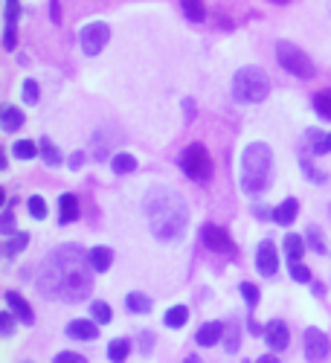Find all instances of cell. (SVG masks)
<instances>
[{
    "label": "cell",
    "instance_id": "4316f807",
    "mask_svg": "<svg viewBox=\"0 0 331 363\" xmlns=\"http://www.w3.org/2000/svg\"><path fill=\"white\" fill-rule=\"evenodd\" d=\"M180 6H184V15H186L192 23H201V21L206 18L203 0H180Z\"/></svg>",
    "mask_w": 331,
    "mask_h": 363
},
{
    "label": "cell",
    "instance_id": "e0dca14e",
    "mask_svg": "<svg viewBox=\"0 0 331 363\" xmlns=\"http://www.w3.org/2000/svg\"><path fill=\"white\" fill-rule=\"evenodd\" d=\"M58 209H62V213H58V221L62 224H70V221H76L79 218V198L73 195V192H64L62 198H58Z\"/></svg>",
    "mask_w": 331,
    "mask_h": 363
},
{
    "label": "cell",
    "instance_id": "d6986e66",
    "mask_svg": "<svg viewBox=\"0 0 331 363\" xmlns=\"http://www.w3.org/2000/svg\"><path fill=\"white\" fill-rule=\"evenodd\" d=\"M90 264H94L96 274H108L111 264H113V250L111 247H90Z\"/></svg>",
    "mask_w": 331,
    "mask_h": 363
},
{
    "label": "cell",
    "instance_id": "cb8c5ba5",
    "mask_svg": "<svg viewBox=\"0 0 331 363\" xmlns=\"http://www.w3.org/2000/svg\"><path fill=\"white\" fill-rule=\"evenodd\" d=\"M41 157H44V163H47V166H52V169L64 166L62 151H58V148L52 145V140H47V137H41Z\"/></svg>",
    "mask_w": 331,
    "mask_h": 363
},
{
    "label": "cell",
    "instance_id": "5b68a950",
    "mask_svg": "<svg viewBox=\"0 0 331 363\" xmlns=\"http://www.w3.org/2000/svg\"><path fill=\"white\" fill-rule=\"evenodd\" d=\"M276 62H279L282 70H288L296 79H314L317 76L314 62L296 44H291V41H279L276 44Z\"/></svg>",
    "mask_w": 331,
    "mask_h": 363
},
{
    "label": "cell",
    "instance_id": "ab89813d",
    "mask_svg": "<svg viewBox=\"0 0 331 363\" xmlns=\"http://www.w3.org/2000/svg\"><path fill=\"white\" fill-rule=\"evenodd\" d=\"M6 26H15L18 23V18H21V4L18 0H6Z\"/></svg>",
    "mask_w": 331,
    "mask_h": 363
},
{
    "label": "cell",
    "instance_id": "30bf717a",
    "mask_svg": "<svg viewBox=\"0 0 331 363\" xmlns=\"http://www.w3.org/2000/svg\"><path fill=\"white\" fill-rule=\"evenodd\" d=\"M201 238H203V245H206L209 250H215V253H235L232 235H230L224 227H218V224H203Z\"/></svg>",
    "mask_w": 331,
    "mask_h": 363
},
{
    "label": "cell",
    "instance_id": "6da1fadb",
    "mask_svg": "<svg viewBox=\"0 0 331 363\" xmlns=\"http://www.w3.org/2000/svg\"><path fill=\"white\" fill-rule=\"evenodd\" d=\"M94 264H90V250L82 245H62L50 250L38 267V294L47 299L62 302H84L94 294Z\"/></svg>",
    "mask_w": 331,
    "mask_h": 363
},
{
    "label": "cell",
    "instance_id": "f6af8a7d",
    "mask_svg": "<svg viewBox=\"0 0 331 363\" xmlns=\"http://www.w3.org/2000/svg\"><path fill=\"white\" fill-rule=\"evenodd\" d=\"M73 172H79L82 166H84V151H73V155H70V163H67Z\"/></svg>",
    "mask_w": 331,
    "mask_h": 363
},
{
    "label": "cell",
    "instance_id": "b9f144b4",
    "mask_svg": "<svg viewBox=\"0 0 331 363\" xmlns=\"http://www.w3.org/2000/svg\"><path fill=\"white\" fill-rule=\"evenodd\" d=\"M152 349H155V335H152V331H142V335H140V352L152 354Z\"/></svg>",
    "mask_w": 331,
    "mask_h": 363
},
{
    "label": "cell",
    "instance_id": "7dc6e473",
    "mask_svg": "<svg viewBox=\"0 0 331 363\" xmlns=\"http://www.w3.org/2000/svg\"><path fill=\"white\" fill-rule=\"evenodd\" d=\"M253 363H279V357H276V354H262V357H256Z\"/></svg>",
    "mask_w": 331,
    "mask_h": 363
},
{
    "label": "cell",
    "instance_id": "3957f363",
    "mask_svg": "<svg viewBox=\"0 0 331 363\" xmlns=\"http://www.w3.org/2000/svg\"><path fill=\"white\" fill-rule=\"evenodd\" d=\"M270 177H274V151L267 143H250L242 155V174H238V184L247 195H259L270 186Z\"/></svg>",
    "mask_w": 331,
    "mask_h": 363
},
{
    "label": "cell",
    "instance_id": "d4e9b609",
    "mask_svg": "<svg viewBox=\"0 0 331 363\" xmlns=\"http://www.w3.org/2000/svg\"><path fill=\"white\" fill-rule=\"evenodd\" d=\"M137 166H140L137 157H134V155H125V151H123V155H113V157H111V169H113L116 174H131Z\"/></svg>",
    "mask_w": 331,
    "mask_h": 363
},
{
    "label": "cell",
    "instance_id": "5bb4252c",
    "mask_svg": "<svg viewBox=\"0 0 331 363\" xmlns=\"http://www.w3.org/2000/svg\"><path fill=\"white\" fill-rule=\"evenodd\" d=\"M224 323H218V320H213V323H203L201 328H198V335H195V343L198 346H203V349H209V346H215L221 337H224Z\"/></svg>",
    "mask_w": 331,
    "mask_h": 363
},
{
    "label": "cell",
    "instance_id": "e575fe53",
    "mask_svg": "<svg viewBox=\"0 0 331 363\" xmlns=\"http://www.w3.org/2000/svg\"><path fill=\"white\" fill-rule=\"evenodd\" d=\"M299 166H303L305 177H308V180H314V184H325V180H328V174H325V172H317V169H314V163H311L308 157H303V163H299Z\"/></svg>",
    "mask_w": 331,
    "mask_h": 363
},
{
    "label": "cell",
    "instance_id": "44dd1931",
    "mask_svg": "<svg viewBox=\"0 0 331 363\" xmlns=\"http://www.w3.org/2000/svg\"><path fill=\"white\" fill-rule=\"evenodd\" d=\"M26 247H29V233H26V230H23V233H21V230H15V233L6 238L4 253H6V259H15V256H18V253H23Z\"/></svg>",
    "mask_w": 331,
    "mask_h": 363
},
{
    "label": "cell",
    "instance_id": "8fae6325",
    "mask_svg": "<svg viewBox=\"0 0 331 363\" xmlns=\"http://www.w3.org/2000/svg\"><path fill=\"white\" fill-rule=\"evenodd\" d=\"M264 340H267L270 349L282 352V349H288V343H291V331H288V325H285L282 320H270V323L264 325Z\"/></svg>",
    "mask_w": 331,
    "mask_h": 363
},
{
    "label": "cell",
    "instance_id": "2e32d148",
    "mask_svg": "<svg viewBox=\"0 0 331 363\" xmlns=\"http://www.w3.org/2000/svg\"><path fill=\"white\" fill-rule=\"evenodd\" d=\"M296 216H299V201H296V198H285V201L274 209V221H276L279 227H291V224L296 221Z\"/></svg>",
    "mask_w": 331,
    "mask_h": 363
},
{
    "label": "cell",
    "instance_id": "9a60e30c",
    "mask_svg": "<svg viewBox=\"0 0 331 363\" xmlns=\"http://www.w3.org/2000/svg\"><path fill=\"white\" fill-rule=\"evenodd\" d=\"M303 145L311 151V155H328V151H331V134H325L320 128H308Z\"/></svg>",
    "mask_w": 331,
    "mask_h": 363
},
{
    "label": "cell",
    "instance_id": "7c38bea8",
    "mask_svg": "<svg viewBox=\"0 0 331 363\" xmlns=\"http://www.w3.org/2000/svg\"><path fill=\"white\" fill-rule=\"evenodd\" d=\"M64 335L70 340H96L99 337V323L94 317L90 320H73V323H67Z\"/></svg>",
    "mask_w": 331,
    "mask_h": 363
},
{
    "label": "cell",
    "instance_id": "f907efd6",
    "mask_svg": "<svg viewBox=\"0 0 331 363\" xmlns=\"http://www.w3.org/2000/svg\"><path fill=\"white\" fill-rule=\"evenodd\" d=\"M52 21H58V0H52Z\"/></svg>",
    "mask_w": 331,
    "mask_h": 363
},
{
    "label": "cell",
    "instance_id": "ffe728a7",
    "mask_svg": "<svg viewBox=\"0 0 331 363\" xmlns=\"http://www.w3.org/2000/svg\"><path fill=\"white\" fill-rule=\"evenodd\" d=\"M282 247H285V256L291 262H299V259H303V253H305V247H308V241L303 235H296V233H288L285 241H282Z\"/></svg>",
    "mask_w": 331,
    "mask_h": 363
},
{
    "label": "cell",
    "instance_id": "db71d44e",
    "mask_svg": "<svg viewBox=\"0 0 331 363\" xmlns=\"http://www.w3.org/2000/svg\"><path fill=\"white\" fill-rule=\"evenodd\" d=\"M23 363H33V360H23Z\"/></svg>",
    "mask_w": 331,
    "mask_h": 363
},
{
    "label": "cell",
    "instance_id": "f5cc1de1",
    "mask_svg": "<svg viewBox=\"0 0 331 363\" xmlns=\"http://www.w3.org/2000/svg\"><path fill=\"white\" fill-rule=\"evenodd\" d=\"M328 218H331V203H328Z\"/></svg>",
    "mask_w": 331,
    "mask_h": 363
},
{
    "label": "cell",
    "instance_id": "8992f818",
    "mask_svg": "<svg viewBox=\"0 0 331 363\" xmlns=\"http://www.w3.org/2000/svg\"><path fill=\"white\" fill-rule=\"evenodd\" d=\"M180 169H184L186 177L198 180V184H203V180L213 177V157H209L206 145H201V143L186 145L184 155H180Z\"/></svg>",
    "mask_w": 331,
    "mask_h": 363
},
{
    "label": "cell",
    "instance_id": "83f0119b",
    "mask_svg": "<svg viewBox=\"0 0 331 363\" xmlns=\"http://www.w3.org/2000/svg\"><path fill=\"white\" fill-rule=\"evenodd\" d=\"M38 151H41V148H38L33 140H18V143L12 145V155H15L18 160H33Z\"/></svg>",
    "mask_w": 331,
    "mask_h": 363
},
{
    "label": "cell",
    "instance_id": "52a82bcc",
    "mask_svg": "<svg viewBox=\"0 0 331 363\" xmlns=\"http://www.w3.org/2000/svg\"><path fill=\"white\" fill-rule=\"evenodd\" d=\"M79 41H82L84 55H99L111 41V26L105 21H90L79 33Z\"/></svg>",
    "mask_w": 331,
    "mask_h": 363
},
{
    "label": "cell",
    "instance_id": "ee69618b",
    "mask_svg": "<svg viewBox=\"0 0 331 363\" xmlns=\"http://www.w3.org/2000/svg\"><path fill=\"white\" fill-rule=\"evenodd\" d=\"M18 47V41H15V26H6V33H4V50H15Z\"/></svg>",
    "mask_w": 331,
    "mask_h": 363
},
{
    "label": "cell",
    "instance_id": "836d02e7",
    "mask_svg": "<svg viewBox=\"0 0 331 363\" xmlns=\"http://www.w3.org/2000/svg\"><path fill=\"white\" fill-rule=\"evenodd\" d=\"M238 349H242V328L232 323L227 325V352H238Z\"/></svg>",
    "mask_w": 331,
    "mask_h": 363
},
{
    "label": "cell",
    "instance_id": "8d00e7d4",
    "mask_svg": "<svg viewBox=\"0 0 331 363\" xmlns=\"http://www.w3.org/2000/svg\"><path fill=\"white\" fill-rule=\"evenodd\" d=\"M94 143H96L94 157H96V160H108V145H111V140H105V131H96V134H94Z\"/></svg>",
    "mask_w": 331,
    "mask_h": 363
},
{
    "label": "cell",
    "instance_id": "7a4b0ae2",
    "mask_svg": "<svg viewBox=\"0 0 331 363\" xmlns=\"http://www.w3.org/2000/svg\"><path fill=\"white\" fill-rule=\"evenodd\" d=\"M142 213L152 227V235L157 241H180L189 224V206L186 198L172 186H152L142 198Z\"/></svg>",
    "mask_w": 331,
    "mask_h": 363
},
{
    "label": "cell",
    "instance_id": "bcb514c9",
    "mask_svg": "<svg viewBox=\"0 0 331 363\" xmlns=\"http://www.w3.org/2000/svg\"><path fill=\"white\" fill-rule=\"evenodd\" d=\"M267 209H270V206H262V203H259V206H253V216L262 218V221H264V218H274V213H267Z\"/></svg>",
    "mask_w": 331,
    "mask_h": 363
},
{
    "label": "cell",
    "instance_id": "4dcf8cb0",
    "mask_svg": "<svg viewBox=\"0 0 331 363\" xmlns=\"http://www.w3.org/2000/svg\"><path fill=\"white\" fill-rule=\"evenodd\" d=\"M26 206H29V216H33L35 221H44L47 218V201L41 195H33V198L26 201Z\"/></svg>",
    "mask_w": 331,
    "mask_h": 363
},
{
    "label": "cell",
    "instance_id": "d590c367",
    "mask_svg": "<svg viewBox=\"0 0 331 363\" xmlns=\"http://www.w3.org/2000/svg\"><path fill=\"white\" fill-rule=\"evenodd\" d=\"M242 296H245V302H247L250 308H256L259 299H262V291H259L253 282H245V285H242Z\"/></svg>",
    "mask_w": 331,
    "mask_h": 363
},
{
    "label": "cell",
    "instance_id": "f1b7e54d",
    "mask_svg": "<svg viewBox=\"0 0 331 363\" xmlns=\"http://www.w3.org/2000/svg\"><path fill=\"white\" fill-rule=\"evenodd\" d=\"M90 317H94L99 325H108L111 323V306H108V302H102V299H94V302H90Z\"/></svg>",
    "mask_w": 331,
    "mask_h": 363
},
{
    "label": "cell",
    "instance_id": "1f68e13d",
    "mask_svg": "<svg viewBox=\"0 0 331 363\" xmlns=\"http://www.w3.org/2000/svg\"><path fill=\"white\" fill-rule=\"evenodd\" d=\"M314 111L325 119H331V90H320V94L314 96Z\"/></svg>",
    "mask_w": 331,
    "mask_h": 363
},
{
    "label": "cell",
    "instance_id": "60d3db41",
    "mask_svg": "<svg viewBox=\"0 0 331 363\" xmlns=\"http://www.w3.org/2000/svg\"><path fill=\"white\" fill-rule=\"evenodd\" d=\"M52 363H87V357L79 354V352H58L52 357Z\"/></svg>",
    "mask_w": 331,
    "mask_h": 363
},
{
    "label": "cell",
    "instance_id": "7402d4cb",
    "mask_svg": "<svg viewBox=\"0 0 331 363\" xmlns=\"http://www.w3.org/2000/svg\"><path fill=\"white\" fill-rule=\"evenodd\" d=\"M128 354H131V340L116 337V340L108 343V360H111V363H125Z\"/></svg>",
    "mask_w": 331,
    "mask_h": 363
},
{
    "label": "cell",
    "instance_id": "74e56055",
    "mask_svg": "<svg viewBox=\"0 0 331 363\" xmlns=\"http://www.w3.org/2000/svg\"><path fill=\"white\" fill-rule=\"evenodd\" d=\"M291 277L305 285V282H311V270L305 264H299V262H291Z\"/></svg>",
    "mask_w": 331,
    "mask_h": 363
},
{
    "label": "cell",
    "instance_id": "603a6c76",
    "mask_svg": "<svg viewBox=\"0 0 331 363\" xmlns=\"http://www.w3.org/2000/svg\"><path fill=\"white\" fill-rule=\"evenodd\" d=\"M125 306H128L131 314H148L152 311V299H148L145 294H140V291H131L125 296Z\"/></svg>",
    "mask_w": 331,
    "mask_h": 363
},
{
    "label": "cell",
    "instance_id": "d6a6232c",
    "mask_svg": "<svg viewBox=\"0 0 331 363\" xmlns=\"http://www.w3.org/2000/svg\"><path fill=\"white\" fill-rule=\"evenodd\" d=\"M305 241H308V247H311L314 253H325V241H322L320 227H308V230H305Z\"/></svg>",
    "mask_w": 331,
    "mask_h": 363
},
{
    "label": "cell",
    "instance_id": "9c48e42d",
    "mask_svg": "<svg viewBox=\"0 0 331 363\" xmlns=\"http://www.w3.org/2000/svg\"><path fill=\"white\" fill-rule=\"evenodd\" d=\"M256 267H259V274L264 279H274L279 274V250H276V245L270 238L259 241V247H256Z\"/></svg>",
    "mask_w": 331,
    "mask_h": 363
},
{
    "label": "cell",
    "instance_id": "f546056e",
    "mask_svg": "<svg viewBox=\"0 0 331 363\" xmlns=\"http://www.w3.org/2000/svg\"><path fill=\"white\" fill-rule=\"evenodd\" d=\"M21 96H23V102H26V105H38V96H41V90H38V82H35V79H23Z\"/></svg>",
    "mask_w": 331,
    "mask_h": 363
},
{
    "label": "cell",
    "instance_id": "c3c4849f",
    "mask_svg": "<svg viewBox=\"0 0 331 363\" xmlns=\"http://www.w3.org/2000/svg\"><path fill=\"white\" fill-rule=\"evenodd\" d=\"M184 111H186V113H189V119H192V113H195V102H192V99H189V102H184Z\"/></svg>",
    "mask_w": 331,
    "mask_h": 363
},
{
    "label": "cell",
    "instance_id": "7bdbcfd3",
    "mask_svg": "<svg viewBox=\"0 0 331 363\" xmlns=\"http://www.w3.org/2000/svg\"><path fill=\"white\" fill-rule=\"evenodd\" d=\"M0 233H6V235L15 233V216H12V209H6V213H4V224H0Z\"/></svg>",
    "mask_w": 331,
    "mask_h": 363
},
{
    "label": "cell",
    "instance_id": "f35d334b",
    "mask_svg": "<svg viewBox=\"0 0 331 363\" xmlns=\"http://www.w3.org/2000/svg\"><path fill=\"white\" fill-rule=\"evenodd\" d=\"M15 320H18V317H15L9 308H6L4 314H0V331H4V337H9L12 331H15Z\"/></svg>",
    "mask_w": 331,
    "mask_h": 363
},
{
    "label": "cell",
    "instance_id": "816d5d0a",
    "mask_svg": "<svg viewBox=\"0 0 331 363\" xmlns=\"http://www.w3.org/2000/svg\"><path fill=\"white\" fill-rule=\"evenodd\" d=\"M270 4H279V6H285V4H291V0H270Z\"/></svg>",
    "mask_w": 331,
    "mask_h": 363
},
{
    "label": "cell",
    "instance_id": "484cf974",
    "mask_svg": "<svg viewBox=\"0 0 331 363\" xmlns=\"http://www.w3.org/2000/svg\"><path fill=\"white\" fill-rule=\"evenodd\" d=\"M186 320H189V308H186V306H172V308L166 311V317H163V323H166L169 328H184Z\"/></svg>",
    "mask_w": 331,
    "mask_h": 363
},
{
    "label": "cell",
    "instance_id": "681fc988",
    "mask_svg": "<svg viewBox=\"0 0 331 363\" xmlns=\"http://www.w3.org/2000/svg\"><path fill=\"white\" fill-rule=\"evenodd\" d=\"M184 363H201V357L198 354H186V360Z\"/></svg>",
    "mask_w": 331,
    "mask_h": 363
},
{
    "label": "cell",
    "instance_id": "277c9868",
    "mask_svg": "<svg viewBox=\"0 0 331 363\" xmlns=\"http://www.w3.org/2000/svg\"><path fill=\"white\" fill-rule=\"evenodd\" d=\"M270 94V79L262 67H242L232 76V99L242 105L264 102Z\"/></svg>",
    "mask_w": 331,
    "mask_h": 363
},
{
    "label": "cell",
    "instance_id": "ac0fdd59",
    "mask_svg": "<svg viewBox=\"0 0 331 363\" xmlns=\"http://www.w3.org/2000/svg\"><path fill=\"white\" fill-rule=\"evenodd\" d=\"M23 111H18V108H12V105H4V111H0V125H4V131L6 134H15V131H21L23 128Z\"/></svg>",
    "mask_w": 331,
    "mask_h": 363
},
{
    "label": "cell",
    "instance_id": "ba28073f",
    "mask_svg": "<svg viewBox=\"0 0 331 363\" xmlns=\"http://www.w3.org/2000/svg\"><path fill=\"white\" fill-rule=\"evenodd\" d=\"M303 340H305V360H308V363H325V360H328V354H331V340H328L325 331H320V328H305Z\"/></svg>",
    "mask_w": 331,
    "mask_h": 363
},
{
    "label": "cell",
    "instance_id": "4fadbf2b",
    "mask_svg": "<svg viewBox=\"0 0 331 363\" xmlns=\"http://www.w3.org/2000/svg\"><path fill=\"white\" fill-rule=\"evenodd\" d=\"M6 308L23 323V325H33L35 323V314H33V308H29V302L21 296V294H15V291H6Z\"/></svg>",
    "mask_w": 331,
    "mask_h": 363
}]
</instances>
